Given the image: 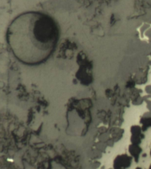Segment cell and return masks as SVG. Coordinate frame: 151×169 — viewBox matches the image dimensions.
I'll list each match as a JSON object with an SVG mask.
<instances>
[{"label":"cell","mask_w":151,"mask_h":169,"mask_svg":"<svg viewBox=\"0 0 151 169\" xmlns=\"http://www.w3.org/2000/svg\"><path fill=\"white\" fill-rule=\"evenodd\" d=\"M140 169V168H138V169Z\"/></svg>","instance_id":"cell-4"},{"label":"cell","mask_w":151,"mask_h":169,"mask_svg":"<svg viewBox=\"0 0 151 169\" xmlns=\"http://www.w3.org/2000/svg\"></svg>","instance_id":"cell-5"},{"label":"cell","mask_w":151,"mask_h":169,"mask_svg":"<svg viewBox=\"0 0 151 169\" xmlns=\"http://www.w3.org/2000/svg\"><path fill=\"white\" fill-rule=\"evenodd\" d=\"M145 91L147 93L151 95V85H148L145 87Z\"/></svg>","instance_id":"cell-3"},{"label":"cell","mask_w":151,"mask_h":169,"mask_svg":"<svg viewBox=\"0 0 151 169\" xmlns=\"http://www.w3.org/2000/svg\"><path fill=\"white\" fill-rule=\"evenodd\" d=\"M141 150L136 145L132 146V148H130V152L132 154H133L134 156H137V154H139L140 153Z\"/></svg>","instance_id":"cell-2"},{"label":"cell","mask_w":151,"mask_h":169,"mask_svg":"<svg viewBox=\"0 0 151 169\" xmlns=\"http://www.w3.org/2000/svg\"><path fill=\"white\" fill-rule=\"evenodd\" d=\"M59 37L56 21L40 11L21 14L11 21L6 34L13 55L28 66L39 65L49 59L57 46Z\"/></svg>","instance_id":"cell-1"}]
</instances>
